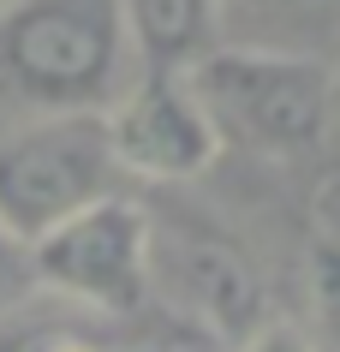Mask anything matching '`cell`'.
<instances>
[{
    "mask_svg": "<svg viewBox=\"0 0 340 352\" xmlns=\"http://www.w3.org/2000/svg\"><path fill=\"white\" fill-rule=\"evenodd\" d=\"M310 298H317L322 334H328L335 352H340V239H328V233H322L317 251H310Z\"/></svg>",
    "mask_w": 340,
    "mask_h": 352,
    "instance_id": "9",
    "label": "cell"
},
{
    "mask_svg": "<svg viewBox=\"0 0 340 352\" xmlns=\"http://www.w3.org/2000/svg\"><path fill=\"white\" fill-rule=\"evenodd\" d=\"M108 352H179V346H108Z\"/></svg>",
    "mask_w": 340,
    "mask_h": 352,
    "instance_id": "12",
    "label": "cell"
},
{
    "mask_svg": "<svg viewBox=\"0 0 340 352\" xmlns=\"http://www.w3.org/2000/svg\"><path fill=\"white\" fill-rule=\"evenodd\" d=\"M113 167L132 179H191L221 155V138L209 126L203 102L185 72H137L126 90L102 108Z\"/></svg>",
    "mask_w": 340,
    "mask_h": 352,
    "instance_id": "5",
    "label": "cell"
},
{
    "mask_svg": "<svg viewBox=\"0 0 340 352\" xmlns=\"http://www.w3.org/2000/svg\"><path fill=\"white\" fill-rule=\"evenodd\" d=\"M185 78L221 149L233 144L263 162H310L335 138V66H322L310 48L221 42Z\"/></svg>",
    "mask_w": 340,
    "mask_h": 352,
    "instance_id": "1",
    "label": "cell"
},
{
    "mask_svg": "<svg viewBox=\"0 0 340 352\" xmlns=\"http://www.w3.org/2000/svg\"><path fill=\"white\" fill-rule=\"evenodd\" d=\"M150 293L173 298L185 322H197L215 340H239L263 322V275L257 263L203 227H155L150 221Z\"/></svg>",
    "mask_w": 340,
    "mask_h": 352,
    "instance_id": "6",
    "label": "cell"
},
{
    "mask_svg": "<svg viewBox=\"0 0 340 352\" xmlns=\"http://www.w3.org/2000/svg\"><path fill=\"white\" fill-rule=\"evenodd\" d=\"M120 24L144 72H191L221 48V0H120Z\"/></svg>",
    "mask_w": 340,
    "mask_h": 352,
    "instance_id": "7",
    "label": "cell"
},
{
    "mask_svg": "<svg viewBox=\"0 0 340 352\" xmlns=\"http://www.w3.org/2000/svg\"><path fill=\"white\" fill-rule=\"evenodd\" d=\"M0 6H6V0H0Z\"/></svg>",
    "mask_w": 340,
    "mask_h": 352,
    "instance_id": "14",
    "label": "cell"
},
{
    "mask_svg": "<svg viewBox=\"0 0 340 352\" xmlns=\"http://www.w3.org/2000/svg\"><path fill=\"white\" fill-rule=\"evenodd\" d=\"M340 0H221V19H257L269 30H293V24H328Z\"/></svg>",
    "mask_w": 340,
    "mask_h": 352,
    "instance_id": "8",
    "label": "cell"
},
{
    "mask_svg": "<svg viewBox=\"0 0 340 352\" xmlns=\"http://www.w3.org/2000/svg\"><path fill=\"white\" fill-rule=\"evenodd\" d=\"M335 131H340V66H335Z\"/></svg>",
    "mask_w": 340,
    "mask_h": 352,
    "instance_id": "13",
    "label": "cell"
},
{
    "mask_svg": "<svg viewBox=\"0 0 340 352\" xmlns=\"http://www.w3.org/2000/svg\"><path fill=\"white\" fill-rule=\"evenodd\" d=\"M120 0H6L0 96L36 113H102L132 78Z\"/></svg>",
    "mask_w": 340,
    "mask_h": 352,
    "instance_id": "2",
    "label": "cell"
},
{
    "mask_svg": "<svg viewBox=\"0 0 340 352\" xmlns=\"http://www.w3.org/2000/svg\"><path fill=\"white\" fill-rule=\"evenodd\" d=\"M322 233H328V239H340V179L322 191Z\"/></svg>",
    "mask_w": 340,
    "mask_h": 352,
    "instance_id": "11",
    "label": "cell"
},
{
    "mask_svg": "<svg viewBox=\"0 0 340 352\" xmlns=\"http://www.w3.org/2000/svg\"><path fill=\"white\" fill-rule=\"evenodd\" d=\"M150 209L132 197H95L78 215L54 221L24 245L30 275L48 287L54 305L78 316H137L150 305Z\"/></svg>",
    "mask_w": 340,
    "mask_h": 352,
    "instance_id": "3",
    "label": "cell"
},
{
    "mask_svg": "<svg viewBox=\"0 0 340 352\" xmlns=\"http://www.w3.org/2000/svg\"><path fill=\"white\" fill-rule=\"evenodd\" d=\"M120 191L102 113H42L36 126L0 138V233L30 245L54 221Z\"/></svg>",
    "mask_w": 340,
    "mask_h": 352,
    "instance_id": "4",
    "label": "cell"
},
{
    "mask_svg": "<svg viewBox=\"0 0 340 352\" xmlns=\"http://www.w3.org/2000/svg\"><path fill=\"white\" fill-rule=\"evenodd\" d=\"M233 352H322V340L293 316H263L251 334L233 340Z\"/></svg>",
    "mask_w": 340,
    "mask_h": 352,
    "instance_id": "10",
    "label": "cell"
}]
</instances>
